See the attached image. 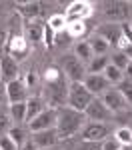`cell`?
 <instances>
[{"label":"cell","mask_w":132,"mask_h":150,"mask_svg":"<svg viewBox=\"0 0 132 150\" xmlns=\"http://www.w3.org/2000/svg\"><path fill=\"white\" fill-rule=\"evenodd\" d=\"M46 104H50V108H62L68 102V84L66 76L62 74V70L58 66H48L46 74Z\"/></svg>","instance_id":"1"},{"label":"cell","mask_w":132,"mask_h":150,"mask_svg":"<svg viewBox=\"0 0 132 150\" xmlns=\"http://www.w3.org/2000/svg\"><path fill=\"white\" fill-rule=\"evenodd\" d=\"M86 122V116L84 112H78L70 106H62L58 108V118H56V132H58V138H72L74 134H78L84 128Z\"/></svg>","instance_id":"2"},{"label":"cell","mask_w":132,"mask_h":150,"mask_svg":"<svg viewBox=\"0 0 132 150\" xmlns=\"http://www.w3.org/2000/svg\"><path fill=\"white\" fill-rule=\"evenodd\" d=\"M60 70L68 82H82L86 78V64L74 54H64L60 58Z\"/></svg>","instance_id":"3"},{"label":"cell","mask_w":132,"mask_h":150,"mask_svg":"<svg viewBox=\"0 0 132 150\" xmlns=\"http://www.w3.org/2000/svg\"><path fill=\"white\" fill-rule=\"evenodd\" d=\"M92 94L88 92V88L84 86L82 82H70L68 84V106L74 108V110H78V112H84L86 110V106L92 102Z\"/></svg>","instance_id":"4"},{"label":"cell","mask_w":132,"mask_h":150,"mask_svg":"<svg viewBox=\"0 0 132 150\" xmlns=\"http://www.w3.org/2000/svg\"><path fill=\"white\" fill-rule=\"evenodd\" d=\"M6 54L12 56L16 62H20L24 58L28 56V52H30V44H28V40L24 38V34H10L8 38V42H6Z\"/></svg>","instance_id":"5"},{"label":"cell","mask_w":132,"mask_h":150,"mask_svg":"<svg viewBox=\"0 0 132 150\" xmlns=\"http://www.w3.org/2000/svg\"><path fill=\"white\" fill-rule=\"evenodd\" d=\"M102 12L110 22H116L118 20H128L130 18V4L128 2H122V0H114V2H104L102 4Z\"/></svg>","instance_id":"6"},{"label":"cell","mask_w":132,"mask_h":150,"mask_svg":"<svg viewBox=\"0 0 132 150\" xmlns=\"http://www.w3.org/2000/svg\"><path fill=\"white\" fill-rule=\"evenodd\" d=\"M56 118H58V110L56 108H46L36 116L32 122H28V130L30 132H38V130H50L56 128Z\"/></svg>","instance_id":"7"},{"label":"cell","mask_w":132,"mask_h":150,"mask_svg":"<svg viewBox=\"0 0 132 150\" xmlns=\"http://www.w3.org/2000/svg\"><path fill=\"white\" fill-rule=\"evenodd\" d=\"M84 116H86V120H88V122H106V120H110L112 112L108 110L106 104L102 102L98 96H94V98H92V102L86 106Z\"/></svg>","instance_id":"8"},{"label":"cell","mask_w":132,"mask_h":150,"mask_svg":"<svg viewBox=\"0 0 132 150\" xmlns=\"http://www.w3.org/2000/svg\"><path fill=\"white\" fill-rule=\"evenodd\" d=\"M96 36L106 40L110 46H118V42L122 40V24H116V22L100 24L96 28Z\"/></svg>","instance_id":"9"},{"label":"cell","mask_w":132,"mask_h":150,"mask_svg":"<svg viewBox=\"0 0 132 150\" xmlns=\"http://www.w3.org/2000/svg\"><path fill=\"white\" fill-rule=\"evenodd\" d=\"M100 100L106 104V108L112 112V114H118V112H124L128 108V104L124 100V96L116 90V88H108L106 92L100 96Z\"/></svg>","instance_id":"10"},{"label":"cell","mask_w":132,"mask_h":150,"mask_svg":"<svg viewBox=\"0 0 132 150\" xmlns=\"http://www.w3.org/2000/svg\"><path fill=\"white\" fill-rule=\"evenodd\" d=\"M80 132H82V140L88 142H102L108 136V128L104 122H86Z\"/></svg>","instance_id":"11"},{"label":"cell","mask_w":132,"mask_h":150,"mask_svg":"<svg viewBox=\"0 0 132 150\" xmlns=\"http://www.w3.org/2000/svg\"><path fill=\"white\" fill-rule=\"evenodd\" d=\"M18 62L14 60L8 54H2L0 56V80L2 82H12V80H18Z\"/></svg>","instance_id":"12"},{"label":"cell","mask_w":132,"mask_h":150,"mask_svg":"<svg viewBox=\"0 0 132 150\" xmlns=\"http://www.w3.org/2000/svg\"><path fill=\"white\" fill-rule=\"evenodd\" d=\"M44 28H46V24L40 22V20L26 22V26H24V38L28 40L30 46H36L40 42H44Z\"/></svg>","instance_id":"13"},{"label":"cell","mask_w":132,"mask_h":150,"mask_svg":"<svg viewBox=\"0 0 132 150\" xmlns=\"http://www.w3.org/2000/svg\"><path fill=\"white\" fill-rule=\"evenodd\" d=\"M82 84L88 88V92L92 96H102L108 90V86H110V82L104 78V74H86Z\"/></svg>","instance_id":"14"},{"label":"cell","mask_w":132,"mask_h":150,"mask_svg":"<svg viewBox=\"0 0 132 150\" xmlns=\"http://www.w3.org/2000/svg\"><path fill=\"white\" fill-rule=\"evenodd\" d=\"M32 142H34L36 148H52L58 144V132L56 128H50V130H38V132H32Z\"/></svg>","instance_id":"15"},{"label":"cell","mask_w":132,"mask_h":150,"mask_svg":"<svg viewBox=\"0 0 132 150\" xmlns=\"http://www.w3.org/2000/svg\"><path fill=\"white\" fill-rule=\"evenodd\" d=\"M26 84L24 80H12L6 84V92H8V104H14V102H26L28 100V94H26Z\"/></svg>","instance_id":"16"},{"label":"cell","mask_w":132,"mask_h":150,"mask_svg":"<svg viewBox=\"0 0 132 150\" xmlns=\"http://www.w3.org/2000/svg\"><path fill=\"white\" fill-rule=\"evenodd\" d=\"M92 12H94V8L88 2H74L66 10V20H84L86 22V18H90Z\"/></svg>","instance_id":"17"},{"label":"cell","mask_w":132,"mask_h":150,"mask_svg":"<svg viewBox=\"0 0 132 150\" xmlns=\"http://www.w3.org/2000/svg\"><path fill=\"white\" fill-rule=\"evenodd\" d=\"M42 110H46V100H44V98H40V96L28 98V100H26V124L32 122Z\"/></svg>","instance_id":"18"},{"label":"cell","mask_w":132,"mask_h":150,"mask_svg":"<svg viewBox=\"0 0 132 150\" xmlns=\"http://www.w3.org/2000/svg\"><path fill=\"white\" fill-rule=\"evenodd\" d=\"M74 56L78 58V60H82L84 64H88L94 58V52H92V48L88 44V40H78L74 44Z\"/></svg>","instance_id":"19"},{"label":"cell","mask_w":132,"mask_h":150,"mask_svg":"<svg viewBox=\"0 0 132 150\" xmlns=\"http://www.w3.org/2000/svg\"><path fill=\"white\" fill-rule=\"evenodd\" d=\"M108 64H110V58L106 54L104 56H94L86 66V74H102Z\"/></svg>","instance_id":"20"},{"label":"cell","mask_w":132,"mask_h":150,"mask_svg":"<svg viewBox=\"0 0 132 150\" xmlns=\"http://www.w3.org/2000/svg\"><path fill=\"white\" fill-rule=\"evenodd\" d=\"M8 112L14 124H24L26 122V102H14L8 106Z\"/></svg>","instance_id":"21"},{"label":"cell","mask_w":132,"mask_h":150,"mask_svg":"<svg viewBox=\"0 0 132 150\" xmlns=\"http://www.w3.org/2000/svg\"><path fill=\"white\" fill-rule=\"evenodd\" d=\"M66 32L70 38H82L86 34V22L84 20H66Z\"/></svg>","instance_id":"22"},{"label":"cell","mask_w":132,"mask_h":150,"mask_svg":"<svg viewBox=\"0 0 132 150\" xmlns=\"http://www.w3.org/2000/svg\"><path fill=\"white\" fill-rule=\"evenodd\" d=\"M18 12L26 18H34L42 12V4L40 2H22V4H18Z\"/></svg>","instance_id":"23"},{"label":"cell","mask_w":132,"mask_h":150,"mask_svg":"<svg viewBox=\"0 0 132 150\" xmlns=\"http://www.w3.org/2000/svg\"><path fill=\"white\" fill-rule=\"evenodd\" d=\"M8 136L12 138V142H14V144H16L18 148H20V146H22L24 142L28 140V134H26V128H24L22 124H14V126H12L10 130H8Z\"/></svg>","instance_id":"24"},{"label":"cell","mask_w":132,"mask_h":150,"mask_svg":"<svg viewBox=\"0 0 132 150\" xmlns=\"http://www.w3.org/2000/svg\"><path fill=\"white\" fill-rule=\"evenodd\" d=\"M88 44H90V48H92V52H94L96 56H104L108 52V48H110V44H108L106 40H102L100 36H96V34L88 40Z\"/></svg>","instance_id":"25"},{"label":"cell","mask_w":132,"mask_h":150,"mask_svg":"<svg viewBox=\"0 0 132 150\" xmlns=\"http://www.w3.org/2000/svg\"><path fill=\"white\" fill-rule=\"evenodd\" d=\"M116 90L124 96L126 104H128V106H132V80H130V78H126V76H124V78L116 84Z\"/></svg>","instance_id":"26"},{"label":"cell","mask_w":132,"mask_h":150,"mask_svg":"<svg viewBox=\"0 0 132 150\" xmlns=\"http://www.w3.org/2000/svg\"><path fill=\"white\" fill-rule=\"evenodd\" d=\"M102 74H104V78H106L110 84H118V82L124 78V72H122L120 68H116V66H112V64H108Z\"/></svg>","instance_id":"27"},{"label":"cell","mask_w":132,"mask_h":150,"mask_svg":"<svg viewBox=\"0 0 132 150\" xmlns=\"http://www.w3.org/2000/svg\"><path fill=\"white\" fill-rule=\"evenodd\" d=\"M114 136H116V140L122 146H132V128L130 126H120Z\"/></svg>","instance_id":"28"},{"label":"cell","mask_w":132,"mask_h":150,"mask_svg":"<svg viewBox=\"0 0 132 150\" xmlns=\"http://www.w3.org/2000/svg\"><path fill=\"white\" fill-rule=\"evenodd\" d=\"M46 24L54 32H62V30H66V16L64 14H54V16H50V20Z\"/></svg>","instance_id":"29"},{"label":"cell","mask_w":132,"mask_h":150,"mask_svg":"<svg viewBox=\"0 0 132 150\" xmlns=\"http://www.w3.org/2000/svg\"><path fill=\"white\" fill-rule=\"evenodd\" d=\"M14 126L12 124V118H10V112L2 110L0 108V134H8V130Z\"/></svg>","instance_id":"30"},{"label":"cell","mask_w":132,"mask_h":150,"mask_svg":"<svg viewBox=\"0 0 132 150\" xmlns=\"http://www.w3.org/2000/svg\"><path fill=\"white\" fill-rule=\"evenodd\" d=\"M110 64L112 66H116V68H120L122 72H124V68H126V64H128V56L124 54V52H116V54H112V58H110Z\"/></svg>","instance_id":"31"},{"label":"cell","mask_w":132,"mask_h":150,"mask_svg":"<svg viewBox=\"0 0 132 150\" xmlns=\"http://www.w3.org/2000/svg\"><path fill=\"white\" fill-rule=\"evenodd\" d=\"M70 34L66 32V30H62V32H56L54 34V46H58V48H62V46H68L70 44Z\"/></svg>","instance_id":"32"},{"label":"cell","mask_w":132,"mask_h":150,"mask_svg":"<svg viewBox=\"0 0 132 150\" xmlns=\"http://www.w3.org/2000/svg\"><path fill=\"white\" fill-rule=\"evenodd\" d=\"M0 150H18V146L12 142L8 134H0Z\"/></svg>","instance_id":"33"},{"label":"cell","mask_w":132,"mask_h":150,"mask_svg":"<svg viewBox=\"0 0 132 150\" xmlns=\"http://www.w3.org/2000/svg\"><path fill=\"white\" fill-rule=\"evenodd\" d=\"M122 148V144H120L116 136L114 138H104L102 140V150H120Z\"/></svg>","instance_id":"34"},{"label":"cell","mask_w":132,"mask_h":150,"mask_svg":"<svg viewBox=\"0 0 132 150\" xmlns=\"http://www.w3.org/2000/svg\"><path fill=\"white\" fill-rule=\"evenodd\" d=\"M76 150H102V142H88V140H82Z\"/></svg>","instance_id":"35"},{"label":"cell","mask_w":132,"mask_h":150,"mask_svg":"<svg viewBox=\"0 0 132 150\" xmlns=\"http://www.w3.org/2000/svg\"><path fill=\"white\" fill-rule=\"evenodd\" d=\"M54 34H56V32L46 24V28H44V44H46V48L54 46Z\"/></svg>","instance_id":"36"},{"label":"cell","mask_w":132,"mask_h":150,"mask_svg":"<svg viewBox=\"0 0 132 150\" xmlns=\"http://www.w3.org/2000/svg\"><path fill=\"white\" fill-rule=\"evenodd\" d=\"M8 102V92H6V82L0 80V106H4V104Z\"/></svg>","instance_id":"37"},{"label":"cell","mask_w":132,"mask_h":150,"mask_svg":"<svg viewBox=\"0 0 132 150\" xmlns=\"http://www.w3.org/2000/svg\"><path fill=\"white\" fill-rule=\"evenodd\" d=\"M18 150H38V148L34 146V142H32V140H26V142H24Z\"/></svg>","instance_id":"38"},{"label":"cell","mask_w":132,"mask_h":150,"mask_svg":"<svg viewBox=\"0 0 132 150\" xmlns=\"http://www.w3.org/2000/svg\"><path fill=\"white\" fill-rule=\"evenodd\" d=\"M124 72H126V78H130V80H132V60H128V64H126Z\"/></svg>","instance_id":"39"},{"label":"cell","mask_w":132,"mask_h":150,"mask_svg":"<svg viewBox=\"0 0 132 150\" xmlns=\"http://www.w3.org/2000/svg\"><path fill=\"white\" fill-rule=\"evenodd\" d=\"M32 82H36V74H34V72H30V74H28V80L24 82V84H26V86H30Z\"/></svg>","instance_id":"40"},{"label":"cell","mask_w":132,"mask_h":150,"mask_svg":"<svg viewBox=\"0 0 132 150\" xmlns=\"http://www.w3.org/2000/svg\"><path fill=\"white\" fill-rule=\"evenodd\" d=\"M4 46V32H0V48Z\"/></svg>","instance_id":"41"},{"label":"cell","mask_w":132,"mask_h":150,"mask_svg":"<svg viewBox=\"0 0 132 150\" xmlns=\"http://www.w3.org/2000/svg\"><path fill=\"white\" fill-rule=\"evenodd\" d=\"M38 150H58L56 146H52V148H38Z\"/></svg>","instance_id":"42"},{"label":"cell","mask_w":132,"mask_h":150,"mask_svg":"<svg viewBox=\"0 0 132 150\" xmlns=\"http://www.w3.org/2000/svg\"><path fill=\"white\" fill-rule=\"evenodd\" d=\"M120 150H132V146H122Z\"/></svg>","instance_id":"43"},{"label":"cell","mask_w":132,"mask_h":150,"mask_svg":"<svg viewBox=\"0 0 132 150\" xmlns=\"http://www.w3.org/2000/svg\"><path fill=\"white\" fill-rule=\"evenodd\" d=\"M130 28H132V22H130Z\"/></svg>","instance_id":"44"}]
</instances>
